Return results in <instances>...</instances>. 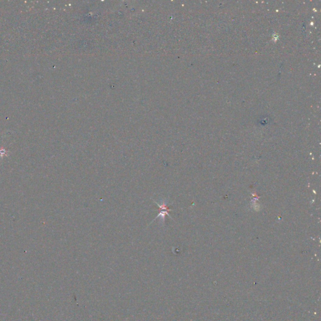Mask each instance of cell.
I'll list each match as a JSON object with an SVG mask.
<instances>
[{"mask_svg":"<svg viewBox=\"0 0 321 321\" xmlns=\"http://www.w3.org/2000/svg\"><path fill=\"white\" fill-rule=\"evenodd\" d=\"M156 203L159 206V213L158 215V216H156V218H155V220L157 219L159 216H161L162 218H165V215L169 216V211H172V210L169 208V207L166 204L164 203H163L162 205H160L158 203Z\"/></svg>","mask_w":321,"mask_h":321,"instance_id":"obj_1","label":"cell"}]
</instances>
